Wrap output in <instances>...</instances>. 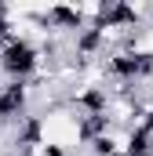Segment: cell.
Wrapping results in <instances>:
<instances>
[{
    "label": "cell",
    "instance_id": "cell-1",
    "mask_svg": "<svg viewBox=\"0 0 153 156\" xmlns=\"http://www.w3.org/2000/svg\"><path fill=\"white\" fill-rule=\"evenodd\" d=\"M0 156H11V153H7V149H4V145H0Z\"/></svg>",
    "mask_w": 153,
    "mask_h": 156
}]
</instances>
